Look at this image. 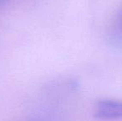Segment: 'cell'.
<instances>
[{"mask_svg":"<svg viewBox=\"0 0 122 121\" xmlns=\"http://www.w3.org/2000/svg\"><path fill=\"white\" fill-rule=\"evenodd\" d=\"M95 116L100 120L122 119V101L114 100H102L97 104Z\"/></svg>","mask_w":122,"mask_h":121,"instance_id":"6da1fadb","label":"cell"},{"mask_svg":"<svg viewBox=\"0 0 122 121\" xmlns=\"http://www.w3.org/2000/svg\"><path fill=\"white\" fill-rule=\"evenodd\" d=\"M117 31L122 36V11L120 13V16L118 18V21H117Z\"/></svg>","mask_w":122,"mask_h":121,"instance_id":"7a4b0ae2","label":"cell"},{"mask_svg":"<svg viewBox=\"0 0 122 121\" xmlns=\"http://www.w3.org/2000/svg\"><path fill=\"white\" fill-rule=\"evenodd\" d=\"M0 1H3V0H0Z\"/></svg>","mask_w":122,"mask_h":121,"instance_id":"3957f363","label":"cell"}]
</instances>
